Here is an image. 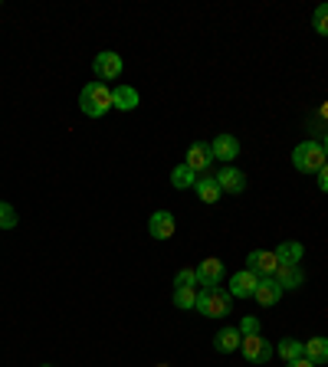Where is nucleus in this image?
Listing matches in <instances>:
<instances>
[{
    "mask_svg": "<svg viewBox=\"0 0 328 367\" xmlns=\"http://www.w3.org/2000/svg\"><path fill=\"white\" fill-rule=\"evenodd\" d=\"M92 69H95V75H99V79H119V75H122V69H125V63H122V56H119V53L105 49V53H99V56H95Z\"/></svg>",
    "mask_w": 328,
    "mask_h": 367,
    "instance_id": "obj_7",
    "label": "nucleus"
},
{
    "mask_svg": "<svg viewBox=\"0 0 328 367\" xmlns=\"http://www.w3.org/2000/svg\"><path fill=\"white\" fill-rule=\"evenodd\" d=\"M322 148H325V158H328V132H325V138H322Z\"/></svg>",
    "mask_w": 328,
    "mask_h": 367,
    "instance_id": "obj_29",
    "label": "nucleus"
},
{
    "mask_svg": "<svg viewBox=\"0 0 328 367\" xmlns=\"http://www.w3.org/2000/svg\"><path fill=\"white\" fill-rule=\"evenodd\" d=\"M197 273V285H204V289H220V279H224V263L217 259V256H210V259H204V263L194 269Z\"/></svg>",
    "mask_w": 328,
    "mask_h": 367,
    "instance_id": "obj_6",
    "label": "nucleus"
},
{
    "mask_svg": "<svg viewBox=\"0 0 328 367\" xmlns=\"http://www.w3.org/2000/svg\"><path fill=\"white\" fill-rule=\"evenodd\" d=\"M79 108H83L89 118H102L105 112H112L115 105H112V89L105 82H89L79 92Z\"/></svg>",
    "mask_w": 328,
    "mask_h": 367,
    "instance_id": "obj_1",
    "label": "nucleus"
},
{
    "mask_svg": "<svg viewBox=\"0 0 328 367\" xmlns=\"http://www.w3.org/2000/svg\"><path fill=\"white\" fill-rule=\"evenodd\" d=\"M194 174H200V170H207L210 164H214V154H210V144H204V142H194L188 148V161H184Z\"/></svg>",
    "mask_w": 328,
    "mask_h": 367,
    "instance_id": "obj_11",
    "label": "nucleus"
},
{
    "mask_svg": "<svg viewBox=\"0 0 328 367\" xmlns=\"http://www.w3.org/2000/svg\"><path fill=\"white\" fill-rule=\"evenodd\" d=\"M17 226V210L0 200V230H13Z\"/></svg>",
    "mask_w": 328,
    "mask_h": 367,
    "instance_id": "obj_24",
    "label": "nucleus"
},
{
    "mask_svg": "<svg viewBox=\"0 0 328 367\" xmlns=\"http://www.w3.org/2000/svg\"><path fill=\"white\" fill-rule=\"evenodd\" d=\"M256 301H260V305H266V309H269V305H276V301L282 299V285L276 282V279H260V285H256V295H253Z\"/></svg>",
    "mask_w": 328,
    "mask_h": 367,
    "instance_id": "obj_13",
    "label": "nucleus"
},
{
    "mask_svg": "<svg viewBox=\"0 0 328 367\" xmlns=\"http://www.w3.org/2000/svg\"><path fill=\"white\" fill-rule=\"evenodd\" d=\"M233 309V295L224 289H200L197 292V311L207 318H226Z\"/></svg>",
    "mask_w": 328,
    "mask_h": 367,
    "instance_id": "obj_2",
    "label": "nucleus"
},
{
    "mask_svg": "<svg viewBox=\"0 0 328 367\" xmlns=\"http://www.w3.org/2000/svg\"><path fill=\"white\" fill-rule=\"evenodd\" d=\"M272 253H276V259H279L282 266H299L305 249H302V243H296V240H286V243H279Z\"/></svg>",
    "mask_w": 328,
    "mask_h": 367,
    "instance_id": "obj_16",
    "label": "nucleus"
},
{
    "mask_svg": "<svg viewBox=\"0 0 328 367\" xmlns=\"http://www.w3.org/2000/svg\"><path fill=\"white\" fill-rule=\"evenodd\" d=\"M312 27H315V33H319V37H328V4H322V7L315 10Z\"/></svg>",
    "mask_w": 328,
    "mask_h": 367,
    "instance_id": "obj_23",
    "label": "nucleus"
},
{
    "mask_svg": "<svg viewBox=\"0 0 328 367\" xmlns=\"http://www.w3.org/2000/svg\"><path fill=\"white\" fill-rule=\"evenodd\" d=\"M256 285H260V275L250 273V269H240L236 275H230V295L233 299H253Z\"/></svg>",
    "mask_w": 328,
    "mask_h": 367,
    "instance_id": "obj_8",
    "label": "nucleus"
},
{
    "mask_svg": "<svg viewBox=\"0 0 328 367\" xmlns=\"http://www.w3.org/2000/svg\"><path fill=\"white\" fill-rule=\"evenodd\" d=\"M240 341H243L240 328H224V331H220V335L214 338V348L220 351V354H230V351H240Z\"/></svg>",
    "mask_w": 328,
    "mask_h": 367,
    "instance_id": "obj_18",
    "label": "nucleus"
},
{
    "mask_svg": "<svg viewBox=\"0 0 328 367\" xmlns=\"http://www.w3.org/2000/svg\"><path fill=\"white\" fill-rule=\"evenodd\" d=\"M43 367H49V364H43Z\"/></svg>",
    "mask_w": 328,
    "mask_h": 367,
    "instance_id": "obj_30",
    "label": "nucleus"
},
{
    "mask_svg": "<svg viewBox=\"0 0 328 367\" xmlns=\"http://www.w3.org/2000/svg\"><path fill=\"white\" fill-rule=\"evenodd\" d=\"M325 148H322L319 142H302L296 144V151H292V164H296V170H302V174H319L322 168H325Z\"/></svg>",
    "mask_w": 328,
    "mask_h": 367,
    "instance_id": "obj_3",
    "label": "nucleus"
},
{
    "mask_svg": "<svg viewBox=\"0 0 328 367\" xmlns=\"http://www.w3.org/2000/svg\"><path fill=\"white\" fill-rule=\"evenodd\" d=\"M197 285V273L194 269H181L178 275H174V289H194Z\"/></svg>",
    "mask_w": 328,
    "mask_h": 367,
    "instance_id": "obj_25",
    "label": "nucleus"
},
{
    "mask_svg": "<svg viewBox=\"0 0 328 367\" xmlns=\"http://www.w3.org/2000/svg\"><path fill=\"white\" fill-rule=\"evenodd\" d=\"M272 279L282 285V292H289V289H299V285L305 282V275H302L299 266H282V263H279V269H276V275H272Z\"/></svg>",
    "mask_w": 328,
    "mask_h": 367,
    "instance_id": "obj_14",
    "label": "nucleus"
},
{
    "mask_svg": "<svg viewBox=\"0 0 328 367\" xmlns=\"http://www.w3.org/2000/svg\"><path fill=\"white\" fill-rule=\"evenodd\" d=\"M148 233L154 236V240H171V236L178 233V220H174V213H168V210H158V213H151Z\"/></svg>",
    "mask_w": 328,
    "mask_h": 367,
    "instance_id": "obj_9",
    "label": "nucleus"
},
{
    "mask_svg": "<svg viewBox=\"0 0 328 367\" xmlns=\"http://www.w3.org/2000/svg\"><path fill=\"white\" fill-rule=\"evenodd\" d=\"M319 187H322V194H328V161H325V168L319 170Z\"/></svg>",
    "mask_w": 328,
    "mask_h": 367,
    "instance_id": "obj_27",
    "label": "nucleus"
},
{
    "mask_svg": "<svg viewBox=\"0 0 328 367\" xmlns=\"http://www.w3.org/2000/svg\"><path fill=\"white\" fill-rule=\"evenodd\" d=\"M276 351H279L282 358H286V364H289V361L305 358V344H302V341H296V338H282Z\"/></svg>",
    "mask_w": 328,
    "mask_h": 367,
    "instance_id": "obj_21",
    "label": "nucleus"
},
{
    "mask_svg": "<svg viewBox=\"0 0 328 367\" xmlns=\"http://www.w3.org/2000/svg\"><path fill=\"white\" fill-rule=\"evenodd\" d=\"M217 184H220V190H226V194H243L246 190V174L226 164V168L217 174Z\"/></svg>",
    "mask_w": 328,
    "mask_h": 367,
    "instance_id": "obj_12",
    "label": "nucleus"
},
{
    "mask_svg": "<svg viewBox=\"0 0 328 367\" xmlns=\"http://www.w3.org/2000/svg\"><path fill=\"white\" fill-rule=\"evenodd\" d=\"M286 367H315V364H312L309 358H299V361H289V364H286Z\"/></svg>",
    "mask_w": 328,
    "mask_h": 367,
    "instance_id": "obj_28",
    "label": "nucleus"
},
{
    "mask_svg": "<svg viewBox=\"0 0 328 367\" xmlns=\"http://www.w3.org/2000/svg\"><path fill=\"white\" fill-rule=\"evenodd\" d=\"M112 105L115 108H122V112L138 108V89H131V85H115L112 89Z\"/></svg>",
    "mask_w": 328,
    "mask_h": 367,
    "instance_id": "obj_15",
    "label": "nucleus"
},
{
    "mask_svg": "<svg viewBox=\"0 0 328 367\" xmlns=\"http://www.w3.org/2000/svg\"><path fill=\"white\" fill-rule=\"evenodd\" d=\"M240 335H260V318H253V315H246L243 318V325H240Z\"/></svg>",
    "mask_w": 328,
    "mask_h": 367,
    "instance_id": "obj_26",
    "label": "nucleus"
},
{
    "mask_svg": "<svg viewBox=\"0 0 328 367\" xmlns=\"http://www.w3.org/2000/svg\"><path fill=\"white\" fill-rule=\"evenodd\" d=\"M171 184L178 190H188V187H197V174L188 168V164H178V168L171 170Z\"/></svg>",
    "mask_w": 328,
    "mask_h": 367,
    "instance_id": "obj_20",
    "label": "nucleus"
},
{
    "mask_svg": "<svg viewBox=\"0 0 328 367\" xmlns=\"http://www.w3.org/2000/svg\"><path fill=\"white\" fill-rule=\"evenodd\" d=\"M174 305L178 309H197V289H174Z\"/></svg>",
    "mask_w": 328,
    "mask_h": 367,
    "instance_id": "obj_22",
    "label": "nucleus"
},
{
    "mask_svg": "<svg viewBox=\"0 0 328 367\" xmlns=\"http://www.w3.org/2000/svg\"><path fill=\"white\" fill-rule=\"evenodd\" d=\"M305 344V358L312 361L315 367H322V364H328V338H309V341H302Z\"/></svg>",
    "mask_w": 328,
    "mask_h": 367,
    "instance_id": "obj_17",
    "label": "nucleus"
},
{
    "mask_svg": "<svg viewBox=\"0 0 328 367\" xmlns=\"http://www.w3.org/2000/svg\"><path fill=\"white\" fill-rule=\"evenodd\" d=\"M197 197L204 200V204H217V200H220V194H224V190H220V184H217V178H197Z\"/></svg>",
    "mask_w": 328,
    "mask_h": 367,
    "instance_id": "obj_19",
    "label": "nucleus"
},
{
    "mask_svg": "<svg viewBox=\"0 0 328 367\" xmlns=\"http://www.w3.org/2000/svg\"><path fill=\"white\" fill-rule=\"evenodd\" d=\"M246 269H250V273H256L260 279H269V275H276V269H279V259H276V253L253 249V253L246 256Z\"/></svg>",
    "mask_w": 328,
    "mask_h": 367,
    "instance_id": "obj_5",
    "label": "nucleus"
},
{
    "mask_svg": "<svg viewBox=\"0 0 328 367\" xmlns=\"http://www.w3.org/2000/svg\"><path fill=\"white\" fill-rule=\"evenodd\" d=\"M210 154H214V161H224V164L240 158V142H236V135H217L214 142H210Z\"/></svg>",
    "mask_w": 328,
    "mask_h": 367,
    "instance_id": "obj_10",
    "label": "nucleus"
},
{
    "mask_svg": "<svg viewBox=\"0 0 328 367\" xmlns=\"http://www.w3.org/2000/svg\"><path fill=\"white\" fill-rule=\"evenodd\" d=\"M240 351H243V358L250 361V364H269L272 354H276V348H272L262 335H246V338L240 341Z\"/></svg>",
    "mask_w": 328,
    "mask_h": 367,
    "instance_id": "obj_4",
    "label": "nucleus"
}]
</instances>
